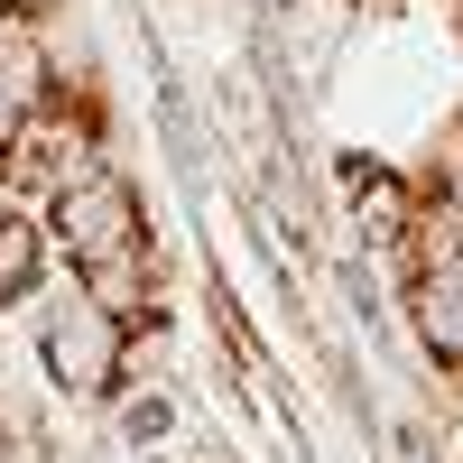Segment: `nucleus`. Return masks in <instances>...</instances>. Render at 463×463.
Segmentation results:
<instances>
[{"label": "nucleus", "instance_id": "obj_1", "mask_svg": "<svg viewBox=\"0 0 463 463\" xmlns=\"http://www.w3.org/2000/svg\"><path fill=\"white\" fill-rule=\"evenodd\" d=\"M19 325H28V371H37V390H47L56 408H102L111 390H121V343H130V325L93 297V279L65 269Z\"/></svg>", "mask_w": 463, "mask_h": 463}, {"label": "nucleus", "instance_id": "obj_2", "mask_svg": "<svg viewBox=\"0 0 463 463\" xmlns=\"http://www.w3.org/2000/svg\"><path fill=\"white\" fill-rule=\"evenodd\" d=\"M47 232H56L65 269H102V260H121V250H139V241H158V213H148L139 176H130L121 158H102V167L74 176L65 195H47Z\"/></svg>", "mask_w": 463, "mask_h": 463}, {"label": "nucleus", "instance_id": "obj_3", "mask_svg": "<svg viewBox=\"0 0 463 463\" xmlns=\"http://www.w3.org/2000/svg\"><path fill=\"white\" fill-rule=\"evenodd\" d=\"M399 325H408V353L427 380H463V250L445 260H417L399 279Z\"/></svg>", "mask_w": 463, "mask_h": 463}, {"label": "nucleus", "instance_id": "obj_4", "mask_svg": "<svg viewBox=\"0 0 463 463\" xmlns=\"http://www.w3.org/2000/svg\"><path fill=\"white\" fill-rule=\"evenodd\" d=\"M56 279H65V250H56V232H47V204L0 195V316H28Z\"/></svg>", "mask_w": 463, "mask_h": 463}, {"label": "nucleus", "instance_id": "obj_5", "mask_svg": "<svg viewBox=\"0 0 463 463\" xmlns=\"http://www.w3.org/2000/svg\"><path fill=\"white\" fill-rule=\"evenodd\" d=\"M93 417H102V436L130 445V454H176V436H185V380H121Z\"/></svg>", "mask_w": 463, "mask_h": 463}, {"label": "nucleus", "instance_id": "obj_6", "mask_svg": "<svg viewBox=\"0 0 463 463\" xmlns=\"http://www.w3.org/2000/svg\"><path fill=\"white\" fill-rule=\"evenodd\" d=\"M74 279H93V297H102L121 325H139V316H176V250H167V241H139V250L102 260V269H74Z\"/></svg>", "mask_w": 463, "mask_h": 463}, {"label": "nucleus", "instance_id": "obj_7", "mask_svg": "<svg viewBox=\"0 0 463 463\" xmlns=\"http://www.w3.org/2000/svg\"><path fill=\"white\" fill-rule=\"evenodd\" d=\"M47 84H56V47H47V28L10 19V28H0V148H10L37 111H47Z\"/></svg>", "mask_w": 463, "mask_h": 463}, {"label": "nucleus", "instance_id": "obj_8", "mask_svg": "<svg viewBox=\"0 0 463 463\" xmlns=\"http://www.w3.org/2000/svg\"><path fill=\"white\" fill-rule=\"evenodd\" d=\"M158 148L176 158V176L195 185V195L213 185V148H204V111H195V93H185L176 74H158Z\"/></svg>", "mask_w": 463, "mask_h": 463}, {"label": "nucleus", "instance_id": "obj_9", "mask_svg": "<svg viewBox=\"0 0 463 463\" xmlns=\"http://www.w3.org/2000/svg\"><path fill=\"white\" fill-rule=\"evenodd\" d=\"M204 325H213V353L222 362H250V353H269V343H260V316H250V306H241V288H232V269H204Z\"/></svg>", "mask_w": 463, "mask_h": 463}, {"label": "nucleus", "instance_id": "obj_10", "mask_svg": "<svg viewBox=\"0 0 463 463\" xmlns=\"http://www.w3.org/2000/svg\"><path fill=\"white\" fill-rule=\"evenodd\" d=\"M65 10H74V0H0V28H10V19H28V28H65Z\"/></svg>", "mask_w": 463, "mask_h": 463}, {"label": "nucleus", "instance_id": "obj_11", "mask_svg": "<svg viewBox=\"0 0 463 463\" xmlns=\"http://www.w3.org/2000/svg\"><path fill=\"white\" fill-rule=\"evenodd\" d=\"M0 463H19V417L0 408Z\"/></svg>", "mask_w": 463, "mask_h": 463}, {"label": "nucleus", "instance_id": "obj_12", "mask_svg": "<svg viewBox=\"0 0 463 463\" xmlns=\"http://www.w3.org/2000/svg\"><path fill=\"white\" fill-rule=\"evenodd\" d=\"M445 158H454V176H463V111L445 121Z\"/></svg>", "mask_w": 463, "mask_h": 463}, {"label": "nucleus", "instance_id": "obj_13", "mask_svg": "<svg viewBox=\"0 0 463 463\" xmlns=\"http://www.w3.org/2000/svg\"><path fill=\"white\" fill-rule=\"evenodd\" d=\"M445 10H454V28H463V0H445Z\"/></svg>", "mask_w": 463, "mask_h": 463}, {"label": "nucleus", "instance_id": "obj_14", "mask_svg": "<svg viewBox=\"0 0 463 463\" xmlns=\"http://www.w3.org/2000/svg\"><path fill=\"white\" fill-rule=\"evenodd\" d=\"M0 325H10V316H0Z\"/></svg>", "mask_w": 463, "mask_h": 463}]
</instances>
